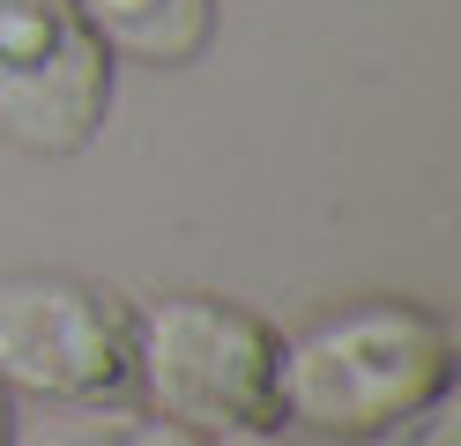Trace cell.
I'll use <instances>...</instances> for the list:
<instances>
[{"label": "cell", "instance_id": "6da1fadb", "mask_svg": "<svg viewBox=\"0 0 461 446\" xmlns=\"http://www.w3.org/2000/svg\"><path fill=\"white\" fill-rule=\"evenodd\" d=\"M461 379V342L447 313L417 297H357L305 320L283 342V424L312 439L372 446L402 416L431 409Z\"/></svg>", "mask_w": 461, "mask_h": 446}, {"label": "cell", "instance_id": "7a4b0ae2", "mask_svg": "<svg viewBox=\"0 0 461 446\" xmlns=\"http://www.w3.org/2000/svg\"><path fill=\"white\" fill-rule=\"evenodd\" d=\"M134 402L194 439L283 432V335L239 297L164 290L134 305Z\"/></svg>", "mask_w": 461, "mask_h": 446}, {"label": "cell", "instance_id": "3957f363", "mask_svg": "<svg viewBox=\"0 0 461 446\" xmlns=\"http://www.w3.org/2000/svg\"><path fill=\"white\" fill-rule=\"evenodd\" d=\"M0 387L60 409H134V297L75 268L0 276Z\"/></svg>", "mask_w": 461, "mask_h": 446}, {"label": "cell", "instance_id": "277c9868", "mask_svg": "<svg viewBox=\"0 0 461 446\" xmlns=\"http://www.w3.org/2000/svg\"><path fill=\"white\" fill-rule=\"evenodd\" d=\"M112 59L75 0H0V134L31 157H82L112 119Z\"/></svg>", "mask_w": 461, "mask_h": 446}, {"label": "cell", "instance_id": "5b68a950", "mask_svg": "<svg viewBox=\"0 0 461 446\" xmlns=\"http://www.w3.org/2000/svg\"><path fill=\"white\" fill-rule=\"evenodd\" d=\"M75 15L97 30V45L134 68H194L216 45L223 0H75Z\"/></svg>", "mask_w": 461, "mask_h": 446}, {"label": "cell", "instance_id": "8992f818", "mask_svg": "<svg viewBox=\"0 0 461 446\" xmlns=\"http://www.w3.org/2000/svg\"><path fill=\"white\" fill-rule=\"evenodd\" d=\"M372 446H454V395H439V402L417 409V416H402V424L380 432Z\"/></svg>", "mask_w": 461, "mask_h": 446}, {"label": "cell", "instance_id": "52a82bcc", "mask_svg": "<svg viewBox=\"0 0 461 446\" xmlns=\"http://www.w3.org/2000/svg\"><path fill=\"white\" fill-rule=\"evenodd\" d=\"M120 446H209V439H194V432H179V424H157V416H141V424H134Z\"/></svg>", "mask_w": 461, "mask_h": 446}, {"label": "cell", "instance_id": "ba28073f", "mask_svg": "<svg viewBox=\"0 0 461 446\" xmlns=\"http://www.w3.org/2000/svg\"><path fill=\"white\" fill-rule=\"evenodd\" d=\"M0 446H15V395L0 387Z\"/></svg>", "mask_w": 461, "mask_h": 446}, {"label": "cell", "instance_id": "9c48e42d", "mask_svg": "<svg viewBox=\"0 0 461 446\" xmlns=\"http://www.w3.org/2000/svg\"><path fill=\"white\" fill-rule=\"evenodd\" d=\"M223 446H291L283 432H253V439H223Z\"/></svg>", "mask_w": 461, "mask_h": 446}, {"label": "cell", "instance_id": "30bf717a", "mask_svg": "<svg viewBox=\"0 0 461 446\" xmlns=\"http://www.w3.org/2000/svg\"><path fill=\"white\" fill-rule=\"evenodd\" d=\"M45 446H82V439H45Z\"/></svg>", "mask_w": 461, "mask_h": 446}]
</instances>
